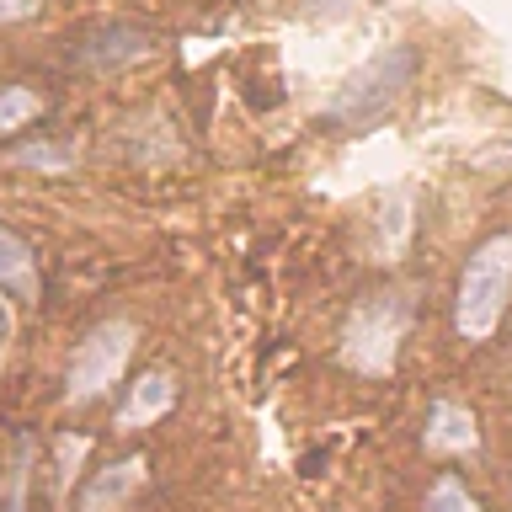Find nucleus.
<instances>
[{
	"instance_id": "10",
	"label": "nucleus",
	"mask_w": 512,
	"mask_h": 512,
	"mask_svg": "<svg viewBox=\"0 0 512 512\" xmlns=\"http://www.w3.org/2000/svg\"><path fill=\"white\" fill-rule=\"evenodd\" d=\"M32 278V251L22 235H11L6 224H0V288L6 283H27Z\"/></svg>"
},
{
	"instance_id": "9",
	"label": "nucleus",
	"mask_w": 512,
	"mask_h": 512,
	"mask_svg": "<svg viewBox=\"0 0 512 512\" xmlns=\"http://www.w3.org/2000/svg\"><path fill=\"white\" fill-rule=\"evenodd\" d=\"M43 112V96L27 91V86H0V134H11V128L32 123Z\"/></svg>"
},
{
	"instance_id": "5",
	"label": "nucleus",
	"mask_w": 512,
	"mask_h": 512,
	"mask_svg": "<svg viewBox=\"0 0 512 512\" xmlns=\"http://www.w3.org/2000/svg\"><path fill=\"white\" fill-rule=\"evenodd\" d=\"M176 406V374H166V368H150V374H139L134 384H128V400H123V411H118V427H150L160 422Z\"/></svg>"
},
{
	"instance_id": "14",
	"label": "nucleus",
	"mask_w": 512,
	"mask_h": 512,
	"mask_svg": "<svg viewBox=\"0 0 512 512\" xmlns=\"http://www.w3.org/2000/svg\"><path fill=\"white\" fill-rule=\"evenodd\" d=\"M6 342H11V310L0 304V358H6Z\"/></svg>"
},
{
	"instance_id": "7",
	"label": "nucleus",
	"mask_w": 512,
	"mask_h": 512,
	"mask_svg": "<svg viewBox=\"0 0 512 512\" xmlns=\"http://www.w3.org/2000/svg\"><path fill=\"white\" fill-rule=\"evenodd\" d=\"M480 432H475V416L454 406V400H438L427 416V448L432 454H475Z\"/></svg>"
},
{
	"instance_id": "8",
	"label": "nucleus",
	"mask_w": 512,
	"mask_h": 512,
	"mask_svg": "<svg viewBox=\"0 0 512 512\" xmlns=\"http://www.w3.org/2000/svg\"><path fill=\"white\" fill-rule=\"evenodd\" d=\"M144 48H150V38H144L139 27H107L80 48V59L86 64H123V59H139Z\"/></svg>"
},
{
	"instance_id": "6",
	"label": "nucleus",
	"mask_w": 512,
	"mask_h": 512,
	"mask_svg": "<svg viewBox=\"0 0 512 512\" xmlns=\"http://www.w3.org/2000/svg\"><path fill=\"white\" fill-rule=\"evenodd\" d=\"M144 486V459H118L107 470H96L80 491V512H118L128 496Z\"/></svg>"
},
{
	"instance_id": "4",
	"label": "nucleus",
	"mask_w": 512,
	"mask_h": 512,
	"mask_svg": "<svg viewBox=\"0 0 512 512\" xmlns=\"http://www.w3.org/2000/svg\"><path fill=\"white\" fill-rule=\"evenodd\" d=\"M400 336H406V304H400L395 294H374L347 315L342 358L352 368H363V374H390Z\"/></svg>"
},
{
	"instance_id": "1",
	"label": "nucleus",
	"mask_w": 512,
	"mask_h": 512,
	"mask_svg": "<svg viewBox=\"0 0 512 512\" xmlns=\"http://www.w3.org/2000/svg\"><path fill=\"white\" fill-rule=\"evenodd\" d=\"M507 299H512V235H491L475 246V256L464 262V278H459L454 326L464 342H491L507 315Z\"/></svg>"
},
{
	"instance_id": "13",
	"label": "nucleus",
	"mask_w": 512,
	"mask_h": 512,
	"mask_svg": "<svg viewBox=\"0 0 512 512\" xmlns=\"http://www.w3.org/2000/svg\"><path fill=\"white\" fill-rule=\"evenodd\" d=\"M310 6H315L320 16H342V11L352 6V0H310Z\"/></svg>"
},
{
	"instance_id": "2",
	"label": "nucleus",
	"mask_w": 512,
	"mask_h": 512,
	"mask_svg": "<svg viewBox=\"0 0 512 512\" xmlns=\"http://www.w3.org/2000/svg\"><path fill=\"white\" fill-rule=\"evenodd\" d=\"M411 75H416V48H411V43L379 48L374 59L358 64V70L342 80V91L326 102V118H331V123H347V128L379 123L384 112H390L400 96H406Z\"/></svg>"
},
{
	"instance_id": "12",
	"label": "nucleus",
	"mask_w": 512,
	"mask_h": 512,
	"mask_svg": "<svg viewBox=\"0 0 512 512\" xmlns=\"http://www.w3.org/2000/svg\"><path fill=\"white\" fill-rule=\"evenodd\" d=\"M43 0H0V22H22V16H32Z\"/></svg>"
},
{
	"instance_id": "3",
	"label": "nucleus",
	"mask_w": 512,
	"mask_h": 512,
	"mask_svg": "<svg viewBox=\"0 0 512 512\" xmlns=\"http://www.w3.org/2000/svg\"><path fill=\"white\" fill-rule=\"evenodd\" d=\"M128 352H134V326L128 320H102L96 331L80 336L75 358H70V374H64V400L70 406H86L96 400L102 390H112L128 363Z\"/></svg>"
},
{
	"instance_id": "11",
	"label": "nucleus",
	"mask_w": 512,
	"mask_h": 512,
	"mask_svg": "<svg viewBox=\"0 0 512 512\" xmlns=\"http://www.w3.org/2000/svg\"><path fill=\"white\" fill-rule=\"evenodd\" d=\"M422 512H480V502L459 486L454 475H443V480H432V491H427V507H422Z\"/></svg>"
}]
</instances>
